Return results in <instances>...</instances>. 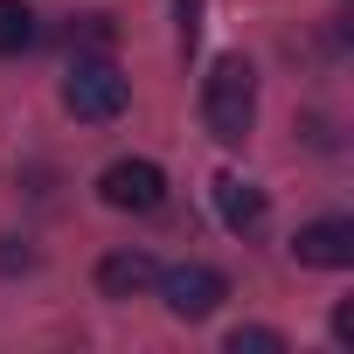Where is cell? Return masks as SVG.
<instances>
[{"label": "cell", "mask_w": 354, "mask_h": 354, "mask_svg": "<svg viewBox=\"0 0 354 354\" xmlns=\"http://www.w3.org/2000/svg\"><path fill=\"white\" fill-rule=\"evenodd\" d=\"M202 118H209V139L216 146H243L250 139V118H257V70L243 56H216L209 84H202Z\"/></svg>", "instance_id": "cell-1"}, {"label": "cell", "mask_w": 354, "mask_h": 354, "mask_svg": "<svg viewBox=\"0 0 354 354\" xmlns=\"http://www.w3.org/2000/svg\"><path fill=\"white\" fill-rule=\"evenodd\" d=\"M63 104H70L84 125H111V118L132 104V77H125L104 49H84V56L70 63V77H63Z\"/></svg>", "instance_id": "cell-2"}, {"label": "cell", "mask_w": 354, "mask_h": 354, "mask_svg": "<svg viewBox=\"0 0 354 354\" xmlns=\"http://www.w3.org/2000/svg\"><path fill=\"white\" fill-rule=\"evenodd\" d=\"M97 195H104V209H118V216H153V209L167 202V174H160L153 160H111V167L97 174Z\"/></svg>", "instance_id": "cell-3"}, {"label": "cell", "mask_w": 354, "mask_h": 354, "mask_svg": "<svg viewBox=\"0 0 354 354\" xmlns=\"http://www.w3.org/2000/svg\"><path fill=\"white\" fill-rule=\"evenodd\" d=\"M153 285H160V299H167L174 319H209V313L230 299V278L209 271V264H174V271H160Z\"/></svg>", "instance_id": "cell-4"}, {"label": "cell", "mask_w": 354, "mask_h": 354, "mask_svg": "<svg viewBox=\"0 0 354 354\" xmlns=\"http://www.w3.org/2000/svg\"><path fill=\"white\" fill-rule=\"evenodd\" d=\"M292 257L313 264V271H340V264H354V223H347V216H319V223H306V230L292 236Z\"/></svg>", "instance_id": "cell-5"}, {"label": "cell", "mask_w": 354, "mask_h": 354, "mask_svg": "<svg viewBox=\"0 0 354 354\" xmlns=\"http://www.w3.org/2000/svg\"><path fill=\"white\" fill-rule=\"evenodd\" d=\"M216 216H223V230H236V236L264 230V188H250L243 174H216Z\"/></svg>", "instance_id": "cell-6"}, {"label": "cell", "mask_w": 354, "mask_h": 354, "mask_svg": "<svg viewBox=\"0 0 354 354\" xmlns=\"http://www.w3.org/2000/svg\"><path fill=\"white\" fill-rule=\"evenodd\" d=\"M153 278H160V264H153L146 250H111V257L97 264V292H104V299H139Z\"/></svg>", "instance_id": "cell-7"}, {"label": "cell", "mask_w": 354, "mask_h": 354, "mask_svg": "<svg viewBox=\"0 0 354 354\" xmlns=\"http://www.w3.org/2000/svg\"><path fill=\"white\" fill-rule=\"evenodd\" d=\"M35 42V15H28V0H0V56H21Z\"/></svg>", "instance_id": "cell-8"}, {"label": "cell", "mask_w": 354, "mask_h": 354, "mask_svg": "<svg viewBox=\"0 0 354 354\" xmlns=\"http://www.w3.org/2000/svg\"><path fill=\"white\" fill-rule=\"evenodd\" d=\"M230 354H285V333L278 326H236L230 333Z\"/></svg>", "instance_id": "cell-9"}, {"label": "cell", "mask_w": 354, "mask_h": 354, "mask_svg": "<svg viewBox=\"0 0 354 354\" xmlns=\"http://www.w3.org/2000/svg\"><path fill=\"white\" fill-rule=\"evenodd\" d=\"M111 42V15H84V21H70V49L84 56V49H104Z\"/></svg>", "instance_id": "cell-10"}, {"label": "cell", "mask_w": 354, "mask_h": 354, "mask_svg": "<svg viewBox=\"0 0 354 354\" xmlns=\"http://www.w3.org/2000/svg\"><path fill=\"white\" fill-rule=\"evenodd\" d=\"M181 8V49H195V35H202V0H174Z\"/></svg>", "instance_id": "cell-11"}, {"label": "cell", "mask_w": 354, "mask_h": 354, "mask_svg": "<svg viewBox=\"0 0 354 354\" xmlns=\"http://www.w3.org/2000/svg\"><path fill=\"white\" fill-rule=\"evenodd\" d=\"M28 264H35V250H28V243L0 236V271H28Z\"/></svg>", "instance_id": "cell-12"}, {"label": "cell", "mask_w": 354, "mask_h": 354, "mask_svg": "<svg viewBox=\"0 0 354 354\" xmlns=\"http://www.w3.org/2000/svg\"><path fill=\"white\" fill-rule=\"evenodd\" d=\"M333 340H340V347H354V299H340V306H333Z\"/></svg>", "instance_id": "cell-13"}]
</instances>
